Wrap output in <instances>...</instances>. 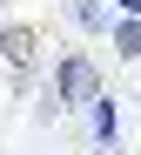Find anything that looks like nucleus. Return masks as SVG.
<instances>
[{
  "mask_svg": "<svg viewBox=\"0 0 141 155\" xmlns=\"http://www.w3.org/2000/svg\"><path fill=\"white\" fill-rule=\"evenodd\" d=\"M47 101H54V108H94V101H101V68L81 54V47L61 54V61H54V81H47Z\"/></svg>",
  "mask_w": 141,
  "mask_h": 155,
  "instance_id": "obj_1",
  "label": "nucleus"
},
{
  "mask_svg": "<svg viewBox=\"0 0 141 155\" xmlns=\"http://www.w3.org/2000/svg\"><path fill=\"white\" fill-rule=\"evenodd\" d=\"M40 54H47V20H0V68L14 81H27Z\"/></svg>",
  "mask_w": 141,
  "mask_h": 155,
  "instance_id": "obj_2",
  "label": "nucleus"
},
{
  "mask_svg": "<svg viewBox=\"0 0 141 155\" xmlns=\"http://www.w3.org/2000/svg\"><path fill=\"white\" fill-rule=\"evenodd\" d=\"M121 7H141V0H121Z\"/></svg>",
  "mask_w": 141,
  "mask_h": 155,
  "instance_id": "obj_3",
  "label": "nucleus"
},
{
  "mask_svg": "<svg viewBox=\"0 0 141 155\" xmlns=\"http://www.w3.org/2000/svg\"><path fill=\"white\" fill-rule=\"evenodd\" d=\"M0 14H7V0H0Z\"/></svg>",
  "mask_w": 141,
  "mask_h": 155,
  "instance_id": "obj_4",
  "label": "nucleus"
}]
</instances>
